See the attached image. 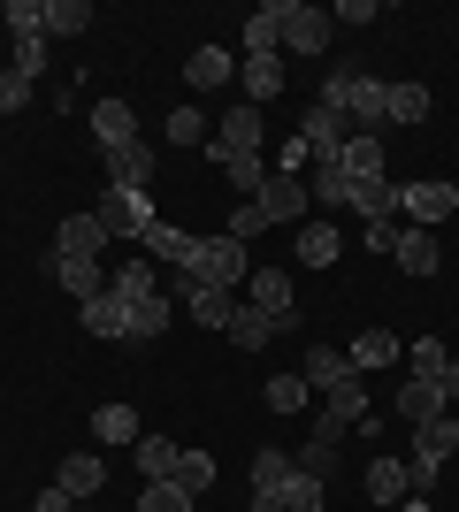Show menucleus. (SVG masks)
Here are the masks:
<instances>
[{"mask_svg":"<svg viewBox=\"0 0 459 512\" xmlns=\"http://www.w3.org/2000/svg\"><path fill=\"white\" fill-rule=\"evenodd\" d=\"M245 276H253V253H245L230 230H215V237H199V253L184 260V268H169V299L176 291H230V299H238Z\"/></svg>","mask_w":459,"mask_h":512,"instance_id":"obj_1","label":"nucleus"},{"mask_svg":"<svg viewBox=\"0 0 459 512\" xmlns=\"http://www.w3.org/2000/svg\"><path fill=\"white\" fill-rule=\"evenodd\" d=\"M314 100L337 107L352 130H375V138H383V107H391V85H383V77H352V69H329L322 85H314Z\"/></svg>","mask_w":459,"mask_h":512,"instance_id":"obj_2","label":"nucleus"},{"mask_svg":"<svg viewBox=\"0 0 459 512\" xmlns=\"http://www.w3.org/2000/svg\"><path fill=\"white\" fill-rule=\"evenodd\" d=\"M459 207V184L452 176H421V184H391V214L406 222V230H437V222H452Z\"/></svg>","mask_w":459,"mask_h":512,"instance_id":"obj_3","label":"nucleus"},{"mask_svg":"<svg viewBox=\"0 0 459 512\" xmlns=\"http://www.w3.org/2000/svg\"><path fill=\"white\" fill-rule=\"evenodd\" d=\"M452 451H459V421H452V413L421 421V428H414V459H406V482L429 497V482L444 474V459H452Z\"/></svg>","mask_w":459,"mask_h":512,"instance_id":"obj_4","label":"nucleus"},{"mask_svg":"<svg viewBox=\"0 0 459 512\" xmlns=\"http://www.w3.org/2000/svg\"><path fill=\"white\" fill-rule=\"evenodd\" d=\"M100 230L108 237H146L153 222H161V207H153V192H131V184H108V192H100Z\"/></svg>","mask_w":459,"mask_h":512,"instance_id":"obj_5","label":"nucleus"},{"mask_svg":"<svg viewBox=\"0 0 459 512\" xmlns=\"http://www.w3.org/2000/svg\"><path fill=\"white\" fill-rule=\"evenodd\" d=\"M253 207H261V222H314V199H306V176H284V169H268V184L253 192Z\"/></svg>","mask_w":459,"mask_h":512,"instance_id":"obj_6","label":"nucleus"},{"mask_svg":"<svg viewBox=\"0 0 459 512\" xmlns=\"http://www.w3.org/2000/svg\"><path fill=\"white\" fill-rule=\"evenodd\" d=\"M245 306L268 321H284V329H299V299H291V268H253L245 276Z\"/></svg>","mask_w":459,"mask_h":512,"instance_id":"obj_7","label":"nucleus"},{"mask_svg":"<svg viewBox=\"0 0 459 512\" xmlns=\"http://www.w3.org/2000/svg\"><path fill=\"white\" fill-rule=\"evenodd\" d=\"M299 138L314 146V161H337V153H345V138H352V123L337 115V107L306 100V107H299Z\"/></svg>","mask_w":459,"mask_h":512,"instance_id":"obj_8","label":"nucleus"},{"mask_svg":"<svg viewBox=\"0 0 459 512\" xmlns=\"http://www.w3.org/2000/svg\"><path fill=\"white\" fill-rule=\"evenodd\" d=\"M329 39H337L329 8H306V0L284 8V46H291V54H329Z\"/></svg>","mask_w":459,"mask_h":512,"instance_id":"obj_9","label":"nucleus"},{"mask_svg":"<svg viewBox=\"0 0 459 512\" xmlns=\"http://www.w3.org/2000/svg\"><path fill=\"white\" fill-rule=\"evenodd\" d=\"M360 421H368V390H360V375H352L345 390H329V406H322V421H314V436L345 444V428H360Z\"/></svg>","mask_w":459,"mask_h":512,"instance_id":"obj_10","label":"nucleus"},{"mask_svg":"<svg viewBox=\"0 0 459 512\" xmlns=\"http://www.w3.org/2000/svg\"><path fill=\"white\" fill-rule=\"evenodd\" d=\"M54 253H62V260H108V230H100V214H62Z\"/></svg>","mask_w":459,"mask_h":512,"instance_id":"obj_11","label":"nucleus"},{"mask_svg":"<svg viewBox=\"0 0 459 512\" xmlns=\"http://www.w3.org/2000/svg\"><path fill=\"white\" fill-rule=\"evenodd\" d=\"M207 153H215V161H230V153H261V107L238 100V107L215 123V146H207Z\"/></svg>","mask_w":459,"mask_h":512,"instance_id":"obj_12","label":"nucleus"},{"mask_svg":"<svg viewBox=\"0 0 459 512\" xmlns=\"http://www.w3.org/2000/svg\"><path fill=\"white\" fill-rule=\"evenodd\" d=\"M153 176H161V153L146 146V138H131V146L108 153V184H131V192H153Z\"/></svg>","mask_w":459,"mask_h":512,"instance_id":"obj_13","label":"nucleus"},{"mask_svg":"<svg viewBox=\"0 0 459 512\" xmlns=\"http://www.w3.org/2000/svg\"><path fill=\"white\" fill-rule=\"evenodd\" d=\"M238 46H245V62H253V54H284V0H261V8L238 23Z\"/></svg>","mask_w":459,"mask_h":512,"instance_id":"obj_14","label":"nucleus"},{"mask_svg":"<svg viewBox=\"0 0 459 512\" xmlns=\"http://www.w3.org/2000/svg\"><path fill=\"white\" fill-rule=\"evenodd\" d=\"M284 77H291V69H284V54H253V62H238L245 107H268V100H276V92H291Z\"/></svg>","mask_w":459,"mask_h":512,"instance_id":"obj_15","label":"nucleus"},{"mask_svg":"<svg viewBox=\"0 0 459 512\" xmlns=\"http://www.w3.org/2000/svg\"><path fill=\"white\" fill-rule=\"evenodd\" d=\"M54 482H62V490L77 497V505H85V497H100V490H108V459H100V451H69L62 467H54Z\"/></svg>","mask_w":459,"mask_h":512,"instance_id":"obj_16","label":"nucleus"},{"mask_svg":"<svg viewBox=\"0 0 459 512\" xmlns=\"http://www.w3.org/2000/svg\"><path fill=\"white\" fill-rule=\"evenodd\" d=\"M437 413H452V406H444V390H437V375H406V383H398V421H406V428L437 421Z\"/></svg>","mask_w":459,"mask_h":512,"instance_id":"obj_17","label":"nucleus"},{"mask_svg":"<svg viewBox=\"0 0 459 512\" xmlns=\"http://www.w3.org/2000/svg\"><path fill=\"white\" fill-rule=\"evenodd\" d=\"M77 321H85L92 337H108V344H131V306L115 299V291H100V299L77 306Z\"/></svg>","mask_w":459,"mask_h":512,"instance_id":"obj_18","label":"nucleus"},{"mask_svg":"<svg viewBox=\"0 0 459 512\" xmlns=\"http://www.w3.org/2000/svg\"><path fill=\"white\" fill-rule=\"evenodd\" d=\"M46 268H54V283H62V291H69V299H77V306L108 291V260H62V253H54V260H46Z\"/></svg>","mask_w":459,"mask_h":512,"instance_id":"obj_19","label":"nucleus"},{"mask_svg":"<svg viewBox=\"0 0 459 512\" xmlns=\"http://www.w3.org/2000/svg\"><path fill=\"white\" fill-rule=\"evenodd\" d=\"M291 253H299V268H329V260L345 253V237H337V222H299V237H291Z\"/></svg>","mask_w":459,"mask_h":512,"instance_id":"obj_20","label":"nucleus"},{"mask_svg":"<svg viewBox=\"0 0 459 512\" xmlns=\"http://www.w3.org/2000/svg\"><path fill=\"white\" fill-rule=\"evenodd\" d=\"M230 77H238L230 46H192V62H184V85H192V92H222Z\"/></svg>","mask_w":459,"mask_h":512,"instance_id":"obj_21","label":"nucleus"},{"mask_svg":"<svg viewBox=\"0 0 459 512\" xmlns=\"http://www.w3.org/2000/svg\"><path fill=\"white\" fill-rule=\"evenodd\" d=\"M92 138H100V153L131 146V138H138V115H131V100H115V92H108V100L92 107Z\"/></svg>","mask_w":459,"mask_h":512,"instance_id":"obj_22","label":"nucleus"},{"mask_svg":"<svg viewBox=\"0 0 459 512\" xmlns=\"http://www.w3.org/2000/svg\"><path fill=\"white\" fill-rule=\"evenodd\" d=\"M299 375H306V390H345V383H352V360L337 352V344H306Z\"/></svg>","mask_w":459,"mask_h":512,"instance_id":"obj_23","label":"nucleus"},{"mask_svg":"<svg viewBox=\"0 0 459 512\" xmlns=\"http://www.w3.org/2000/svg\"><path fill=\"white\" fill-rule=\"evenodd\" d=\"M138 245H146V260H153V268H184V260L199 253V237H192V230H176V222H153V230L138 237Z\"/></svg>","mask_w":459,"mask_h":512,"instance_id":"obj_24","label":"nucleus"},{"mask_svg":"<svg viewBox=\"0 0 459 512\" xmlns=\"http://www.w3.org/2000/svg\"><path fill=\"white\" fill-rule=\"evenodd\" d=\"M337 161H345V176H352V184H383V138H375V130H352Z\"/></svg>","mask_w":459,"mask_h":512,"instance_id":"obj_25","label":"nucleus"},{"mask_svg":"<svg viewBox=\"0 0 459 512\" xmlns=\"http://www.w3.org/2000/svg\"><path fill=\"white\" fill-rule=\"evenodd\" d=\"M398 268H406V276H437L444 268V245H437V230H398Z\"/></svg>","mask_w":459,"mask_h":512,"instance_id":"obj_26","label":"nucleus"},{"mask_svg":"<svg viewBox=\"0 0 459 512\" xmlns=\"http://www.w3.org/2000/svg\"><path fill=\"white\" fill-rule=\"evenodd\" d=\"M360 482H368V497H375V505H406V490H414V482H406V459H398V451L368 459V474H360Z\"/></svg>","mask_w":459,"mask_h":512,"instance_id":"obj_27","label":"nucleus"},{"mask_svg":"<svg viewBox=\"0 0 459 512\" xmlns=\"http://www.w3.org/2000/svg\"><path fill=\"white\" fill-rule=\"evenodd\" d=\"M108 291H115V299H153V291H169V283H161L153 260H115V268H108Z\"/></svg>","mask_w":459,"mask_h":512,"instance_id":"obj_28","label":"nucleus"},{"mask_svg":"<svg viewBox=\"0 0 459 512\" xmlns=\"http://www.w3.org/2000/svg\"><path fill=\"white\" fill-rule=\"evenodd\" d=\"M92 436H100L108 451H131L138 436H146V428H138V413H131V406H115V398H108V406L92 413Z\"/></svg>","mask_w":459,"mask_h":512,"instance_id":"obj_29","label":"nucleus"},{"mask_svg":"<svg viewBox=\"0 0 459 512\" xmlns=\"http://www.w3.org/2000/svg\"><path fill=\"white\" fill-rule=\"evenodd\" d=\"M123 306H131V344L161 337V329L176 321V299H169V291H153V299H123Z\"/></svg>","mask_w":459,"mask_h":512,"instance_id":"obj_30","label":"nucleus"},{"mask_svg":"<svg viewBox=\"0 0 459 512\" xmlns=\"http://www.w3.org/2000/svg\"><path fill=\"white\" fill-rule=\"evenodd\" d=\"M276 337H284V321L253 314V306L238 299V314H230V344H238V352H261V344H276Z\"/></svg>","mask_w":459,"mask_h":512,"instance_id":"obj_31","label":"nucleus"},{"mask_svg":"<svg viewBox=\"0 0 459 512\" xmlns=\"http://www.w3.org/2000/svg\"><path fill=\"white\" fill-rule=\"evenodd\" d=\"M176 299H184V314H192L199 329H230V314H238L230 291H176Z\"/></svg>","mask_w":459,"mask_h":512,"instance_id":"obj_32","label":"nucleus"},{"mask_svg":"<svg viewBox=\"0 0 459 512\" xmlns=\"http://www.w3.org/2000/svg\"><path fill=\"white\" fill-rule=\"evenodd\" d=\"M345 360H352V375H360V367H398V337L391 329H360Z\"/></svg>","mask_w":459,"mask_h":512,"instance_id":"obj_33","label":"nucleus"},{"mask_svg":"<svg viewBox=\"0 0 459 512\" xmlns=\"http://www.w3.org/2000/svg\"><path fill=\"white\" fill-rule=\"evenodd\" d=\"M138 474H146V482H169L176 474V459H184V444H169V436H138Z\"/></svg>","mask_w":459,"mask_h":512,"instance_id":"obj_34","label":"nucleus"},{"mask_svg":"<svg viewBox=\"0 0 459 512\" xmlns=\"http://www.w3.org/2000/svg\"><path fill=\"white\" fill-rule=\"evenodd\" d=\"M429 85H391V107H383V123H429Z\"/></svg>","mask_w":459,"mask_h":512,"instance_id":"obj_35","label":"nucleus"},{"mask_svg":"<svg viewBox=\"0 0 459 512\" xmlns=\"http://www.w3.org/2000/svg\"><path fill=\"white\" fill-rule=\"evenodd\" d=\"M261 398H268V413H306V398H314V390H306V375H268Z\"/></svg>","mask_w":459,"mask_h":512,"instance_id":"obj_36","label":"nucleus"},{"mask_svg":"<svg viewBox=\"0 0 459 512\" xmlns=\"http://www.w3.org/2000/svg\"><path fill=\"white\" fill-rule=\"evenodd\" d=\"M169 482H176V490H184V497H207V490H215V459H207V451H184Z\"/></svg>","mask_w":459,"mask_h":512,"instance_id":"obj_37","label":"nucleus"},{"mask_svg":"<svg viewBox=\"0 0 459 512\" xmlns=\"http://www.w3.org/2000/svg\"><path fill=\"white\" fill-rule=\"evenodd\" d=\"M222 176H230V192L253 199V192L268 184V153H230V161H222Z\"/></svg>","mask_w":459,"mask_h":512,"instance_id":"obj_38","label":"nucleus"},{"mask_svg":"<svg viewBox=\"0 0 459 512\" xmlns=\"http://www.w3.org/2000/svg\"><path fill=\"white\" fill-rule=\"evenodd\" d=\"M85 23H92L85 0H46V39H77Z\"/></svg>","mask_w":459,"mask_h":512,"instance_id":"obj_39","label":"nucleus"},{"mask_svg":"<svg viewBox=\"0 0 459 512\" xmlns=\"http://www.w3.org/2000/svg\"><path fill=\"white\" fill-rule=\"evenodd\" d=\"M284 482H291V451L261 444V451H253V490H284Z\"/></svg>","mask_w":459,"mask_h":512,"instance_id":"obj_40","label":"nucleus"},{"mask_svg":"<svg viewBox=\"0 0 459 512\" xmlns=\"http://www.w3.org/2000/svg\"><path fill=\"white\" fill-rule=\"evenodd\" d=\"M345 467V451L329 444V436H306V451H299V474H314V482H329V474Z\"/></svg>","mask_w":459,"mask_h":512,"instance_id":"obj_41","label":"nucleus"},{"mask_svg":"<svg viewBox=\"0 0 459 512\" xmlns=\"http://www.w3.org/2000/svg\"><path fill=\"white\" fill-rule=\"evenodd\" d=\"M322 490H329V482L299 474V459H291V482H284V512H322Z\"/></svg>","mask_w":459,"mask_h":512,"instance_id":"obj_42","label":"nucleus"},{"mask_svg":"<svg viewBox=\"0 0 459 512\" xmlns=\"http://www.w3.org/2000/svg\"><path fill=\"white\" fill-rule=\"evenodd\" d=\"M0 23H8V39H39V31H46V8H39V0H8Z\"/></svg>","mask_w":459,"mask_h":512,"instance_id":"obj_43","label":"nucleus"},{"mask_svg":"<svg viewBox=\"0 0 459 512\" xmlns=\"http://www.w3.org/2000/svg\"><path fill=\"white\" fill-rule=\"evenodd\" d=\"M345 207L360 214V222H383V214H391V176H383V184H352Z\"/></svg>","mask_w":459,"mask_h":512,"instance_id":"obj_44","label":"nucleus"},{"mask_svg":"<svg viewBox=\"0 0 459 512\" xmlns=\"http://www.w3.org/2000/svg\"><path fill=\"white\" fill-rule=\"evenodd\" d=\"M138 512H199V497H184L176 482H146V497H138Z\"/></svg>","mask_w":459,"mask_h":512,"instance_id":"obj_45","label":"nucleus"},{"mask_svg":"<svg viewBox=\"0 0 459 512\" xmlns=\"http://www.w3.org/2000/svg\"><path fill=\"white\" fill-rule=\"evenodd\" d=\"M268 169H284V176H306V169H314V146H306V138H299V130H291V138H284V146H276V153H268Z\"/></svg>","mask_w":459,"mask_h":512,"instance_id":"obj_46","label":"nucleus"},{"mask_svg":"<svg viewBox=\"0 0 459 512\" xmlns=\"http://www.w3.org/2000/svg\"><path fill=\"white\" fill-rule=\"evenodd\" d=\"M207 138V115L199 107H169V146H199Z\"/></svg>","mask_w":459,"mask_h":512,"instance_id":"obj_47","label":"nucleus"},{"mask_svg":"<svg viewBox=\"0 0 459 512\" xmlns=\"http://www.w3.org/2000/svg\"><path fill=\"white\" fill-rule=\"evenodd\" d=\"M31 107V77L23 69H0V115H23Z\"/></svg>","mask_w":459,"mask_h":512,"instance_id":"obj_48","label":"nucleus"},{"mask_svg":"<svg viewBox=\"0 0 459 512\" xmlns=\"http://www.w3.org/2000/svg\"><path fill=\"white\" fill-rule=\"evenodd\" d=\"M8 69H23V77L39 85V69H46V31H39V39H16V62H8Z\"/></svg>","mask_w":459,"mask_h":512,"instance_id":"obj_49","label":"nucleus"},{"mask_svg":"<svg viewBox=\"0 0 459 512\" xmlns=\"http://www.w3.org/2000/svg\"><path fill=\"white\" fill-rule=\"evenodd\" d=\"M261 230H268V222H261V207H253V199H238V207H230V237L245 245V237H261Z\"/></svg>","mask_w":459,"mask_h":512,"instance_id":"obj_50","label":"nucleus"},{"mask_svg":"<svg viewBox=\"0 0 459 512\" xmlns=\"http://www.w3.org/2000/svg\"><path fill=\"white\" fill-rule=\"evenodd\" d=\"M444 360H452V352H444L437 337H414V375H444Z\"/></svg>","mask_w":459,"mask_h":512,"instance_id":"obj_51","label":"nucleus"},{"mask_svg":"<svg viewBox=\"0 0 459 512\" xmlns=\"http://www.w3.org/2000/svg\"><path fill=\"white\" fill-rule=\"evenodd\" d=\"M383 16V0H337V8H329V23H375Z\"/></svg>","mask_w":459,"mask_h":512,"instance_id":"obj_52","label":"nucleus"},{"mask_svg":"<svg viewBox=\"0 0 459 512\" xmlns=\"http://www.w3.org/2000/svg\"><path fill=\"white\" fill-rule=\"evenodd\" d=\"M360 237H368V253H398V214H383V222H368V230H360Z\"/></svg>","mask_w":459,"mask_h":512,"instance_id":"obj_53","label":"nucleus"},{"mask_svg":"<svg viewBox=\"0 0 459 512\" xmlns=\"http://www.w3.org/2000/svg\"><path fill=\"white\" fill-rule=\"evenodd\" d=\"M39 512H77V497H69L62 482H46V490H39Z\"/></svg>","mask_w":459,"mask_h":512,"instance_id":"obj_54","label":"nucleus"},{"mask_svg":"<svg viewBox=\"0 0 459 512\" xmlns=\"http://www.w3.org/2000/svg\"><path fill=\"white\" fill-rule=\"evenodd\" d=\"M437 390H444V406H459V360H444V375H437Z\"/></svg>","mask_w":459,"mask_h":512,"instance_id":"obj_55","label":"nucleus"},{"mask_svg":"<svg viewBox=\"0 0 459 512\" xmlns=\"http://www.w3.org/2000/svg\"><path fill=\"white\" fill-rule=\"evenodd\" d=\"M253 512H284V490H253Z\"/></svg>","mask_w":459,"mask_h":512,"instance_id":"obj_56","label":"nucleus"}]
</instances>
